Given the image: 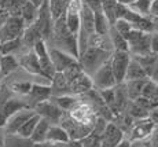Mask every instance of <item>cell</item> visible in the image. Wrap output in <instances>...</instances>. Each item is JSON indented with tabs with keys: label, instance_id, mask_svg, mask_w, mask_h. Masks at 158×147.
<instances>
[{
	"label": "cell",
	"instance_id": "obj_1",
	"mask_svg": "<svg viewBox=\"0 0 158 147\" xmlns=\"http://www.w3.org/2000/svg\"><path fill=\"white\" fill-rule=\"evenodd\" d=\"M50 39L54 43V48L62 50L69 55L74 57L78 61V45H77V36L73 35L68 29L65 22V18L60 17L52 23Z\"/></svg>",
	"mask_w": 158,
	"mask_h": 147
},
{
	"label": "cell",
	"instance_id": "obj_2",
	"mask_svg": "<svg viewBox=\"0 0 158 147\" xmlns=\"http://www.w3.org/2000/svg\"><path fill=\"white\" fill-rule=\"evenodd\" d=\"M127 43H128V52L132 58H139L151 54L150 33L132 29L127 37Z\"/></svg>",
	"mask_w": 158,
	"mask_h": 147
},
{
	"label": "cell",
	"instance_id": "obj_3",
	"mask_svg": "<svg viewBox=\"0 0 158 147\" xmlns=\"http://www.w3.org/2000/svg\"><path fill=\"white\" fill-rule=\"evenodd\" d=\"M59 125L66 131V133H68L69 139L72 142H80L85 136H88L91 133V131H92V127L77 122L76 120H73L68 113H63L62 118L59 121Z\"/></svg>",
	"mask_w": 158,
	"mask_h": 147
},
{
	"label": "cell",
	"instance_id": "obj_4",
	"mask_svg": "<svg viewBox=\"0 0 158 147\" xmlns=\"http://www.w3.org/2000/svg\"><path fill=\"white\" fill-rule=\"evenodd\" d=\"M131 59H132V57L128 51H113V54H111L109 62H110L111 72H113L117 84H121L125 80V73Z\"/></svg>",
	"mask_w": 158,
	"mask_h": 147
},
{
	"label": "cell",
	"instance_id": "obj_5",
	"mask_svg": "<svg viewBox=\"0 0 158 147\" xmlns=\"http://www.w3.org/2000/svg\"><path fill=\"white\" fill-rule=\"evenodd\" d=\"M25 27L26 25L21 17H10L4 22V25L0 27V43L22 37Z\"/></svg>",
	"mask_w": 158,
	"mask_h": 147
},
{
	"label": "cell",
	"instance_id": "obj_6",
	"mask_svg": "<svg viewBox=\"0 0 158 147\" xmlns=\"http://www.w3.org/2000/svg\"><path fill=\"white\" fill-rule=\"evenodd\" d=\"M68 114L77 122H80V124H83V125H89V127H94L96 118H98V116H96L94 107L91 106L88 102L81 100V99H80V102H78L77 105L68 113Z\"/></svg>",
	"mask_w": 158,
	"mask_h": 147
},
{
	"label": "cell",
	"instance_id": "obj_7",
	"mask_svg": "<svg viewBox=\"0 0 158 147\" xmlns=\"http://www.w3.org/2000/svg\"><path fill=\"white\" fill-rule=\"evenodd\" d=\"M33 52L36 54L39 59V63H40V69H41V73H43L44 78L48 81H51V78L54 77L55 74V69H54L52 63H51V59H50V55H48V47H47V43L40 40L37 41L35 45H33Z\"/></svg>",
	"mask_w": 158,
	"mask_h": 147
},
{
	"label": "cell",
	"instance_id": "obj_8",
	"mask_svg": "<svg viewBox=\"0 0 158 147\" xmlns=\"http://www.w3.org/2000/svg\"><path fill=\"white\" fill-rule=\"evenodd\" d=\"M94 82V88L98 91L101 90H109V88H114L117 85V81L114 78V74L111 72L110 62H106L91 76Z\"/></svg>",
	"mask_w": 158,
	"mask_h": 147
},
{
	"label": "cell",
	"instance_id": "obj_9",
	"mask_svg": "<svg viewBox=\"0 0 158 147\" xmlns=\"http://www.w3.org/2000/svg\"><path fill=\"white\" fill-rule=\"evenodd\" d=\"M154 127H156V125L148 120V118L138 120L132 124L129 132L127 133L128 136H125V137L129 142H144V140H147L148 137H150Z\"/></svg>",
	"mask_w": 158,
	"mask_h": 147
},
{
	"label": "cell",
	"instance_id": "obj_10",
	"mask_svg": "<svg viewBox=\"0 0 158 147\" xmlns=\"http://www.w3.org/2000/svg\"><path fill=\"white\" fill-rule=\"evenodd\" d=\"M35 113L40 118H44L45 121H48L51 125H58L63 116V111L59 109L56 105H54L51 100H45L33 107Z\"/></svg>",
	"mask_w": 158,
	"mask_h": 147
},
{
	"label": "cell",
	"instance_id": "obj_11",
	"mask_svg": "<svg viewBox=\"0 0 158 147\" xmlns=\"http://www.w3.org/2000/svg\"><path fill=\"white\" fill-rule=\"evenodd\" d=\"M48 55H50L51 63H52L54 69H55V73H63L72 65L78 62L74 57H72V55H69L65 51L58 50V48H54V47L48 48Z\"/></svg>",
	"mask_w": 158,
	"mask_h": 147
},
{
	"label": "cell",
	"instance_id": "obj_12",
	"mask_svg": "<svg viewBox=\"0 0 158 147\" xmlns=\"http://www.w3.org/2000/svg\"><path fill=\"white\" fill-rule=\"evenodd\" d=\"M51 95V87L50 85H43V84H32L29 94L26 95V105L29 109L33 110V107L41 102L50 100Z\"/></svg>",
	"mask_w": 158,
	"mask_h": 147
},
{
	"label": "cell",
	"instance_id": "obj_13",
	"mask_svg": "<svg viewBox=\"0 0 158 147\" xmlns=\"http://www.w3.org/2000/svg\"><path fill=\"white\" fill-rule=\"evenodd\" d=\"M80 13H81V0H72L65 15H63L68 29L76 36L78 35V30H80Z\"/></svg>",
	"mask_w": 158,
	"mask_h": 147
},
{
	"label": "cell",
	"instance_id": "obj_14",
	"mask_svg": "<svg viewBox=\"0 0 158 147\" xmlns=\"http://www.w3.org/2000/svg\"><path fill=\"white\" fill-rule=\"evenodd\" d=\"M124 137L125 133L114 122H107L105 132L101 136V147H117Z\"/></svg>",
	"mask_w": 158,
	"mask_h": 147
},
{
	"label": "cell",
	"instance_id": "obj_15",
	"mask_svg": "<svg viewBox=\"0 0 158 147\" xmlns=\"http://www.w3.org/2000/svg\"><path fill=\"white\" fill-rule=\"evenodd\" d=\"M33 114H35V110H32V109H23V110H19L18 113H15L14 116H11V117L8 118L6 125L3 127L4 133H17L18 131H19V128L22 127Z\"/></svg>",
	"mask_w": 158,
	"mask_h": 147
},
{
	"label": "cell",
	"instance_id": "obj_16",
	"mask_svg": "<svg viewBox=\"0 0 158 147\" xmlns=\"http://www.w3.org/2000/svg\"><path fill=\"white\" fill-rule=\"evenodd\" d=\"M18 63H19V66L22 67L25 72L30 73V74H35V76H40V77L44 78L43 73H41V69H40L39 59H37V57H36V54L33 52V50H29L28 52L21 55V58L18 59Z\"/></svg>",
	"mask_w": 158,
	"mask_h": 147
},
{
	"label": "cell",
	"instance_id": "obj_17",
	"mask_svg": "<svg viewBox=\"0 0 158 147\" xmlns=\"http://www.w3.org/2000/svg\"><path fill=\"white\" fill-rule=\"evenodd\" d=\"M94 88V82L91 76H88L87 73H81L77 77L70 82V94L76 95V96H81V95L87 94L88 91H91Z\"/></svg>",
	"mask_w": 158,
	"mask_h": 147
},
{
	"label": "cell",
	"instance_id": "obj_18",
	"mask_svg": "<svg viewBox=\"0 0 158 147\" xmlns=\"http://www.w3.org/2000/svg\"><path fill=\"white\" fill-rule=\"evenodd\" d=\"M51 95L52 96H62V95H72L70 94V84L63 76V73H55L51 78Z\"/></svg>",
	"mask_w": 158,
	"mask_h": 147
},
{
	"label": "cell",
	"instance_id": "obj_19",
	"mask_svg": "<svg viewBox=\"0 0 158 147\" xmlns=\"http://www.w3.org/2000/svg\"><path fill=\"white\" fill-rule=\"evenodd\" d=\"M45 142L50 143V145H60V143H68L70 142L66 131L58 125H50V129L47 132V137H45Z\"/></svg>",
	"mask_w": 158,
	"mask_h": 147
},
{
	"label": "cell",
	"instance_id": "obj_20",
	"mask_svg": "<svg viewBox=\"0 0 158 147\" xmlns=\"http://www.w3.org/2000/svg\"><path fill=\"white\" fill-rule=\"evenodd\" d=\"M19 67L17 57L14 55H0V78H6Z\"/></svg>",
	"mask_w": 158,
	"mask_h": 147
},
{
	"label": "cell",
	"instance_id": "obj_21",
	"mask_svg": "<svg viewBox=\"0 0 158 147\" xmlns=\"http://www.w3.org/2000/svg\"><path fill=\"white\" fill-rule=\"evenodd\" d=\"M2 143L3 147H33L35 145L29 137H23L18 133H4Z\"/></svg>",
	"mask_w": 158,
	"mask_h": 147
},
{
	"label": "cell",
	"instance_id": "obj_22",
	"mask_svg": "<svg viewBox=\"0 0 158 147\" xmlns=\"http://www.w3.org/2000/svg\"><path fill=\"white\" fill-rule=\"evenodd\" d=\"M50 100L54 105L59 107L63 113H69L73 107L80 102V96H76V95H62V96H51Z\"/></svg>",
	"mask_w": 158,
	"mask_h": 147
},
{
	"label": "cell",
	"instance_id": "obj_23",
	"mask_svg": "<svg viewBox=\"0 0 158 147\" xmlns=\"http://www.w3.org/2000/svg\"><path fill=\"white\" fill-rule=\"evenodd\" d=\"M136 80H148L147 78V74L143 70V67L140 66V63L132 58L128 65V69H127V73H125V81H136Z\"/></svg>",
	"mask_w": 158,
	"mask_h": 147
},
{
	"label": "cell",
	"instance_id": "obj_24",
	"mask_svg": "<svg viewBox=\"0 0 158 147\" xmlns=\"http://www.w3.org/2000/svg\"><path fill=\"white\" fill-rule=\"evenodd\" d=\"M72 0H47L48 3V8H50L51 17L52 21H56L58 18L63 17L68 10L69 4H70Z\"/></svg>",
	"mask_w": 158,
	"mask_h": 147
},
{
	"label": "cell",
	"instance_id": "obj_25",
	"mask_svg": "<svg viewBox=\"0 0 158 147\" xmlns=\"http://www.w3.org/2000/svg\"><path fill=\"white\" fill-rule=\"evenodd\" d=\"M107 37H109V40H110L113 51H128V43H127L125 39H124L113 26H110V29H109Z\"/></svg>",
	"mask_w": 158,
	"mask_h": 147
},
{
	"label": "cell",
	"instance_id": "obj_26",
	"mask_svg": "<svg viewBox=\"0 0 158 147\" xmlns=\"http://www.w3.org/2000/svg\"><path fill=\"white\" fill-rule=\"evenodd\" d=\"M142 96L150 100L153 109L158 106V84L151 80H146L143 91H142Z\"/></svg>",
	"mask_w": 158,
	"mask_h": 147
},
{
	"label": "cell",
	"instance_id": "obj_27",
	"mask_svg": "<svg viewBox=\"0 0 158 147\" xmlns=\"http://www.w3.org/2000/svg\"><path fill=\"white\" fill-rule=\"evenodd\" d=\"M50 122L45 121L44 118H40V121L37 122L35 131H33L32 136H30V140L33 143H44L45 137H47V132L50 129Z\"/></svg>",
	"mask_w": 158,
	"mask_h": 147
},
{
	"label": "cell",
	"instance_id": "obj_28",
	"mask_svg": "<svg viewBox=\"0 0 158 147\" xmlns=\"http://www.w3.org/2000/svg\"><path fill=\"white\" fill-rule=\"evenodd\" d=\"M146 80H136V81H125L124 85H125V91L127 95H128V99L132 102L136 98L142 96V91H143Z\"/></svg>",
	"mask_w": 158,
	"mask_h": 147
},
{
	"label": "cell",
	"instance_id": "obj_29",
	"mask_svg": "<svg viewBox=\"0 0 158 147\" xmlns=\"http://www.w3.org/2000/svg\"><path fill=\"white\" fill-rule=\"evenodd\" d=\"M102 3V11L105 14L106 19L109 21L110 26L114 25L115 22V11H117V0H101Z\"/></svg>",
	"mask_w": 158,
	"mask_h": 147
},
{
	"label": "cell",
	"instance_id": "obj_30",
	"mask_svg": "<svg viewBox=\"0 0 158 147\" xmlns=\"http://www.w3.org/2000/svg\"><path fill=\"white\" fill-rule=\"evenodd\" d=\"M150 6H151V0H133L129 3L128 7L133 13L143 15V17H150Z\"/></svg>",
	"mask_w": 158,
	"mask_h": 147
},
{
	"label": "cell",
	"instance_id": "obj_31",
	"mask_svg": "<svg viewBox=\"0 0 158 147\" xmlns=\"http://www.w3.org/2000/svg\"><path fill=\"white\" fill-rule=\"evenodd\" d=\"M22 48V40L19 39H14L10 41L0 43V55H14V52L19 51Z\"/></svg>",
	"mask_w": 158,
	"mask_h": 147
},
{
	"label": "cell",
	"instance_id": "obj_32",
	"mask_svg": "<svg viewBox=\"0 0 158 147\" xmlns=\"http://www.w3.org/2000/svg\"><path fill=\"white\" fill-rule=\"evenodd\" d=\"M37 11H39V8H36L33 4L26 2V4L23 6V8H22V13H21V18H22V21L25 22L26 26L32 25L36 21V18H37Z\"/></svg>",
	"mask_w": 158,
	"mask_h": 147
},
{
	"label": "cell",
	"instance_id": "obj_33",
	"mask_svg": "<svg viewBox=\"0 0 158 147\" xmlns=\"http://www.w3.org/2000/svg\"><path fill=\"white\" fill-rule=\"evenodd\" d=\"M39 121H40V117L35 113V114H33L32 117H30L29 120L19 128V131H18L17 133L21 135V136H23V137H29L30 139V136H32L33 131H35V128H36V125H37Z\"/></svg>",
	"mask_w": 158,
	"mask_h": 147
},
{
	"label": "cell",
	"instance_id": "obj_34",
	"mask_svg": "<svg viewBox=\"0 0 158 147\" xmlns=\"http://www.w3.org/2000/svg\"><path fill=\"white\" fill-rule=\"evenodd\" d=\"M30 88H32V82H29V81H15L10 85L11 92L22 95V96H26L29 94Z\"/></svg>",
	"mask_w": 158,
	"mask_h": 147
},
{
	"label": "cell",
	"instance_id": "obj_35",
	"mask_svg": "<svg viewBox=\"0 0 158 147\" xmlns=\"http://www.w3.org/2000/svg\"><path fill=\"white\" fill-rule=\"evenodd\" d=\"M113 27L115 30H117L118 33H120L121 36H123L124 39L127 40V37H128V35L131 33V30L133 29L132 27V25L128 22V21H125V19H123V18H120V19H117L114 22V25H113Z\"/></svg>",
	"mask_w": 158,
	"mask_h": 147
},
{
	"label": "cell",
	"instance_id": "obj_36",
	"mask_svg": "<svg viewBox=\"0 0 158 147\" xmlns=\"http://www.w3.org/2000/svg\"><path fill=\"white\" fill-rule=\"evenodd\" d=\"M133 103H135L136 106H139L140 109H143L144 111H150L151 109H153V106H151V103H150V100L148 99H146V98H143V96H139V98H136L135 100H132Z\"/></svg>",
	"mask_w": 158,
	"mask_h": 147
},
{
	"label": "cell",
	"instance_id": "obj_37",
	"mask_svg": "<svg viewBox=\"0 0 158 147\" xmlns=\"http://www.w3.org/2000/svg\"><path fill=\"white\" fill-rule=\"evenodd\" d=\"M150 48L151 54L158 55V32H151L150 33Z\"/></svg>",
	"mask_w": 158,
	"mask_h": 147
},
{
	"label": "cell",
	"instance_id": "obj_38",
	"mask_svg": "<svg viewBox=\"0 0 158 147\" xmlns=\"http://www.w3.org/2000/svg\"><path fill=\"white\" fill-rule=\"evenodd\" d=\"M147 142L150 143L151 147H158V125L157 127H154L153 132H151L150 137L147 139Z\"/></svg>",
	"mask_w": 158,
	"mask_h": 147
},
{
	"label": "cell",
	"instance_id": "obj_39",
	"mask_svg": "<svg viewBox=\"0 0 158 147\" xmlns=\"http://www.w3.org/2000/svg\"><path fill=\"white\" fill-rule=\"evenodd\" d=\"M147 118L157 127L158 125V106H156L154 109H151L150 111H148V117Z\"/></svg>",
	"mask_w": 158,
	"mask_h": 147
},
{
	"label": "cell",
	"instance_id": "obj_40",
	"mask_svg": "<svg viewBox=\"0 0 158 147\" xmlns=\"http://www.w3.org/2000/svg\"><path fill=\"white\" fill-rule=\"evenodd\" d=\"M150 18L154 17V18H158V0H153L151 2V6H150Z\"/></svg>",
	"mask_w": 158,
	"mask_h": 147
},
{
	"label": "cell",
	"instance_id": "obj_41",
	"mask_svg": "<svg viewBox=\"0 0 158 147\" xmlns=\"http://www.w3.org/2000/svg\"><path fill=\"white\" fill-rule=\"evenodd\" d=\"M148 80H151V81H154L158 84V62H157V65L154 66V69L151 70V73L148 74Z\"/></svg>",
	"mask_w": 158,
	"mask_h": 147
},
{
	"label": "cell",
	"instance_id": "obj_42",
	"mask_svg": "<svg viewBox=\"0 0 158 147\" xmlns=\"http://www.w3.org/2000/svg\"><path fill=\"white\" fill-rule=\"evenodd\" d=\"M117 147H131V142H129L128 139H127V137H124V139L121 140L120 145H118Z\"/></svg>",
	"mask_w": 158,
	"mask_h": 147
},
{
	"label": "cell",
	"instance_id": "obj_43",
	"mask_svg": "<svg viewBox=\"0 0 158 147\" xmlns=\"http://www.w3.org/2000/svg\"><path fill=\"white\" fill-rule=\"evenodd\" d=\"M28 2L30 3V4H33V6H35L36 8H39V7H40V6L44 3V0H28Z\"/></svg>",
	"mask_w": 158,
	"mask_h": 147
},
{
	"label": "cell",
	"instance_id": "obj_44",
	"mask_svg": "<svg viewBox=\"0 0 158 147\" xmlns=\"http://www.w3.org/2000/svg\"><path fill=\"white\" fill-rule=\"evenodd\" d=\"M131 147H144V142H131Z\"/></svg>",
	"mask_w": 158,
	"mask_h": 147
},
{
	"label": "cell",
	"instance_id": "obj_45",
	"mask_svg": "<svg viewBox=\"0 0 158 147\" xmlns=\"http://www.w3.org/2000/svg\"><path fill=\"white\" fill-rule=\"evenodd\" d=\"M144 147H151V146H150V143H148L147 140H144Z\"/></svg>",
	"mask_w": 158,
	"mask_h": 147
},
{
	"label": "cell",
	"instance_id": "obj_46",
	"mask_svg": "<svg viewBox=\"0 0 158 147\" xmlns=\"http://www.w3.org/2000/svg\"><path fill=\"white\" fill-rule=\"evenodd\" d=\"M0 147H3V143H2V136H0Z\"/></svg>",
	"mask_w": 158,
	"mask_h": 147
},
{
	"label": "cell",
	"instance_id": "obj_47",
	"mask_svg": "<svg viewBox=\"0 0 158 147\" xmlns=\"http://www.w3.org/2000/svg\"><path fill=\"white\" fill-rule=\"evenodd\" d=\"M0 88H2V85H0Z\"/></svg>",
	"mask_w": 158,
	"mask_h": 147
},
{
	"label": "cell",
	"instance_id": "obj_48",
	"mask_svg": "<svg viewBox=\"0 0 158 147\" xmlns=\"http://www.w3.org/2000/svg\"><path fill=\"white\" fill-rule=\"evenodd\" d=\"M132 2H133V0H132Z\"/></svg>",
	"mask_w": 158,
	"mask_h": 147
}]
</instances>
